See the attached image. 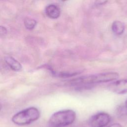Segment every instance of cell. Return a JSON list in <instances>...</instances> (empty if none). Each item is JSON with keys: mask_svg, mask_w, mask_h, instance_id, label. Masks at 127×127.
Wrapping results in <instances>:
<instances>
[{"mask_svg": "<svg viewBox=\"0 0 127 127\" xmlns=\"http://www.w3.org/2000/svg\"><path fill=\"white\" fill-rule=\"evenodd\" d=\"M119 76V73L116 72H103L75 78L69 81L67 83L72 86H87L114 81Z\"/></svg>", "mask_w": 127, "mask_h": 127, "instance_id": "6da1fadb", "label": "cell"}, {"mask_svg": "<svg viewBox=\"0 0 127 127\" xmlns=\"http://www.w3.org/2000/svg\"><path fill=\"white\" fill-rule=\"evenodd\" d=\"M76 118L75 112L70 109L63 110L54 113L49 123L53 127H64L72 124Z\"/></svg>", "mask_w": 127, "mask_h": 127, "instance_id": "7a4b0ae2", "label": "cell"}, {"mask_svg": "<svg viewBox=\"0 0 127 127\" xmlns=\"http://www.w3.org/2000/svg\"><path fill=\"white\" fill-rule=\"evenodd\" d=\"M40 116L39 110L36 107H31L15 114L12 118V121L17 125H26L36 121Z\"/></svg>", "mask_w": 127, "mask_h": 127, "instance_id": "3957f363", "label": "cell"}, {"mask_svg": "<svg viewBox=\"0 0 127 127\" xmlns=\"http://www.w3.org/2000/svg\"><path fill=\"white\" fill-rule=\"evenodd\" d=\"M111 121L110 115L105 112L98 113L89 119V124L91 127H105Z\"/></svg>", "mask_w": 127, "mask_h": 127, "instance_id": "277c9868", "label": "cell"}, {"mask_svg": "<svg viewBox=\"0 0 127 127\" xmlns=\"http://www.w3.org/2000/svg\"><path fill=\"white\" fill-rule=\"evenodd\" d=\"M108 89L116 94H123L127 93V79L118 80L110 83Z\"/></svg>", "mask_w": 127, "mask_h": 127, "instance_id": "5b68a950", "label": "cell"}, {"mask_svg": "<svg viewBox=\"0 0 127 127\" xmlns=\"http://www.w3.org/2000/svg\"><path fill=\"white\" fill-rule=\"evenodd\" d=\"M46 15L52 19L58 18L61 14L60 8L55 4H50L48 5L45 9Z\"/></svg>", "mask_w": 127, "mask_h": 127, "instance_id": "8992f818", "label": "cell"}, {"mask_svg": "<svg viewBox=\"0 0 127 127\" xmlns=\"http://www.w3.org/2000/svg\"><path fill=\"white\" fill-rule=\"evenodd\" d=\"M4 60L6 64L13 70L15 71H19L21 70L22 68V65L14 58L11 56H6L4 58Z\"/></svg>", "mask_w": 127, "mask_h": 127, "instance_id": "52a82bcc", "label": "cell"}, {"mask_svg": "<svg viewBox=\"0 0 127 127\" xmlns=\"http://www.w3.org/2000/svg\"><path fill=\"white\" fill-rule=\"evenodd\" d=\"M124 24L120 21L116 20L113 22L112 25V31L117 35H122L125 30Z\"/></svg>", "mask_w": 127, "mask_h": 127, "instance_id": "ba28073f", "label": "cell"}, {"mask_svg": "<svg viewBox=\"0 0 127 127\" xmlns=\"http://www.w3.org/2000/svg\"><path fill=\"white\" fill-rule=\"evenodd\" d=\"M37 24V21L33 18L30 17H26L24 20V25L25 28L31 30L33 29Z\"/></svg>", "mask_w": 127, "mask_h": 127, "instance_id": "9c48e42d", "label": "cell"}, {"mask_svg": "<svg viewBox=\"0 0 127 127\" xmlns=\"http://www.w3.org/2000/svg\"><path fill=\"white\" fill-rule=\"evenodd\" d=\"M7 33V31L6 28L1 25H0V37H4Z\"/></svg>", "mask_w": 127, "mask_h": 127, "instance_id": "30bf717a", "label": "cell"}, {"mask_svg": "<svg viewBox=\"0 0 127 127\" xmlns=\"http://www.w3.org/2000/svg\"><path fill=\"white\" fill-rule=\"evenodd\" d=\"M108 0H95L94 4L96 6H99L105 4L107 2Z\"/></svg>", "mask_w": 127, "mask_h": 127, "instance_id": "8fae6325", "label": "cell"}, {"mask_svg": "<svg viewBox=\"0 0 127 127\" xmlns=\"http://www.w3.org/2000/svg\"><path fill=\"white\" fill-rule=\"evenodd\" d=\"M107 127H122V125L119 123H115Z\"/></svg>", "mask_w": 127, "mask_h": 127, "instance_id": "7c38bea8", "label": "cell"}, {"mask_svg": "<svg viewBox=\"0 0 127 127\" xmlns=\"http://www.w3.org/2000/svg\"><path fill=\"white\" fill-rule=\"evenodd\" d=\"M125 106L127 108V100L126 101V102H125Z\"/></svg>", "mask_w": 127, "mask_h": 127, "instance_id": "4fadbf2b", "label": "cell"}, {"mask_svg": "<svg viewBox=\"0 0 127 127\" xmlns=\"http://www.w3.org/2000/svg\"><path fill=\"white\" fill-rule=\"evenodd\" d=\"M1 108H2V106H1V104L0 103V111L1 110Z\"/></svg>", "mask_w": 127, "mask_h": 127, "instance_id": "5bb4252c", "label": "cell"}, {"mask_svg": "<svg viewBox=\"0 0 127 127\" xmlns=\"http://www.w3.org/2000/svg\"><path fill=\"white\" fill-rule=\"evenodd\" d=\"M62 1H65V0H62Z\"/></svg>", "mask_w": 127, "mask_h": 127, "instance_id": "9a60e30c", "label": "cell"}]
</instances>
